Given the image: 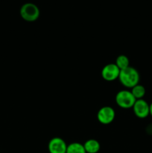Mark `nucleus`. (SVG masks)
<instances>
[{
  "instance_id": "f257e3e1",
  "label": "nucleus",
  "mask_w": 152,
  "mask_h": 153,
  "mask_svg": "<svg viewBox=\"0 0 152 153\" xmlns=\"http://www.w3.org/2000/svg\"><path fill=\"white\" fill-rule=\"evenodd\" d=\"M119 80L124 87L131 89L139 82V73L134 67L130 66L128 68L120 70Z\"/></svg>"
},
{
  "instance_id": "f03ea898",
  "label": "nucleus",
  "mask_w": 152,
  "mask_h": 153,
  "mask_svg": "<svg viewBox=\"0 0 152 153\" xmlns=\"http://www.w3.org/2000/svg\"><path fill=\"white\" fill-rule=\"evenodd\" d=\"M115 100L117 105L123 109L132 108L134 103L137 101L131 91L128 90H122L119 91L116 94Z\"/></svg>"
},
{
  "instance_id": "7ed1b4c3",
  "label": "nucleus",
  "mask_w": 152,
  "mask_h": 153,
  "mask_svg": "<svg viewBox=\"0 0 152 153\" xmlns=\"http://www.w3.org/2000/svg\"><path fill=\"white\" fill-rule=\"evenodd\" d=\"M20 16L27 22H34L40 16V10L36 4L33 3L24 4L20 8Z\"/></svg>"
},
{
  "instance_id": "20e7f679",
  "label": "nucleus",
  "mask_w": 152,
  "mask_h": 153,
  "mask_svg": "<svg viewBox=\"0 0 152 153\" xmlns=\"http://www.w3.org/2000/svg\"><path fill=\"white\" fill-rule=\"evenodd\" d=\"M116 112L110 106H104L98 110L97 113V119L100 123L103 125H108L111 123L115 119Z\"/></svg>"
},
{
  "instance_id": "39448f33",
  "label": "nucleus",
  "mask_w": 152,
  "mask_h": 153,
  "mask_svg": "<svg viewBox=\"0 0 152 153\" xmlns=\"http://www.w3.org/2000/svg\"><path fill=\"white\" fill-rule=\"evenodd\" d=\"M132 108L134 114L140 119H145L150 115V105L143 99L137 100Z\"/></svg>"
},
{
  "instance_id": "423d86ee",
  "label": "nucleus",
  "mask_w": 152,
  "mask_h": 153,
  "mask_svg": "<svg viewBox=\"0 0 152 153\" xmlns=\"http://www.w3.org/2000/svg\"><path fill=\"white\" fill-rule=\"evenodd\" d=\"M120 70L116 64H108L103 67L101 77L107 82H113L119 79Z\"/></svg>"
},
{
  "instance_id": "0eeeda50",
  "label": "nucleus",
  "mask_w": 152,
  "mask_h": 153,
  "mask_svg": "<svg viewBox=\"0 0 152 153\" xmlns=\"http://www.w3.org/2000/svg\"><path fill=\"white\" fill-rule=\"evenodd\" d=\"M66 143L63 139L59 137H55L51 139L48 145L49 153H66Z\"/></svg>"
},
{
  "instance_id": "6e6552de",
  "label": "nucleus",
  "mask_w": 152,
  "mask_h": 153,
  "mask_svg": "<svg viewBox=\"0 0 152 153\" xmlns=\"http://www.w3.org/2000/svg\"><path fill=\"white\" fill-rule=\"evenodd\" d=\"M86 153H98L101 149L100 143L95 139H89L83 143Z\"/></svg>"
},
{
  "instance_id": "1a4fd4ad",
  "label": "nucleus",
  "mask_w": 152,
  "mask_h": 153,
  "mask_svg": "<svg viewBox=\"0 0 152 153\" xmlns=\"http://www.w3.org/2000/svg\"><path fill=\"white\" fill-rule=\"evenodd\" d=\"M66 153H86L83 144L78 142H73L67 146Z\"/></svg>"
},
{
  "instance_id": "9d476101",
  "label": "nucleus",
  "mask_w": 152,
  "mask_h": 153,
  "mask_svg": "<svg viewBox=\"0 0 152 153\" xmlns=\"http://www.w3.org/2000/svg\"><path fill=\"white\" fill-rule=\"evenodd\" d=\"M131 93L134 95V97H135L136 100H141V99H143V97L145 95V88L143 85H137L136 86H134V88H131Z\"/></svg>"
},
{
  "instance_id": "9b49d317",
  "label": "nucleus",
  "mask_w": 152,
  "mask_h": 153,
  "mask_svg": "<svg viewBox=\"0 0 152 153\" xmlns=\"http://www.w3.org/2000/svg\"><path fill=\"white\" fill-rule=\"evenodd\" d=\"M116 65L119 68V70H122L124 69L128 68L130 67V61L129 58L125 55H120L116 58Z\"/></svg>"
},
{
  "instance_id": "f8f14e48",
  "label": "nucleus",
  "mask_w": 152,
  "mask_h": 153,
  "mask_svg": "<svg viewBox=\"0 0 152 153\" xmlns=\"http://www.w3.org/2000/svg\"><path fill=\"white\" fill-rule=\"evenodd\" d=\"M150 115L152 117V102L150 104Z\"/></svg>"
}]
</instances>
